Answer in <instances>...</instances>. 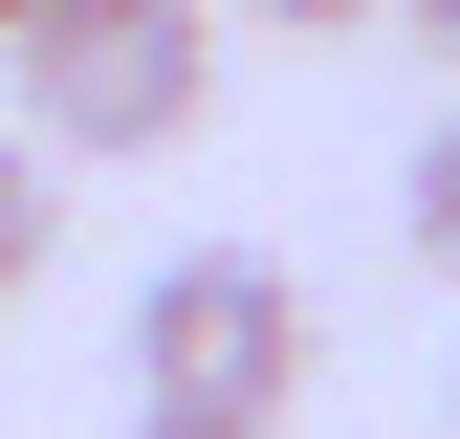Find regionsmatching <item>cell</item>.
<instances>
[{"label":"cell","mask_w":460,"mask_h":439,"mask_svg":"<svg viewBox=\"0 0 460 439\" xmlns=\"http://www.w3.org/2000/svg\"><path fill=\"white\" fill-rule=\"evenodd\" d=\"M22 44V154L66 176V154H176L219 110V0H44Z\"/></svg>","instance_id":"1"},{"label":"cell","mask_w":460,"mask_h":439,"mask_svg":"<svg viewBox=\"0 0 460 439\" xmlns=\"http://www.w3.org/2000/svg\"><path fill=\"white\" fill-rule=\"evenodd\" d=\"M132 396L219 417V439H285V396H307V286H285L263 242H176L132 286Z\"/></svg>","instance_id":"2"},{"label":"cell","mask_w":460,"mask_h":439,"mask_svg":"<svg viewBox=\"0 0 460 439\" xmlns=\"http://www.w3.org/2000/svg\"><path fill=\"white\" fill-rule=\"evenodd\" d=\"M44 264H66V176H44V154H22V132H0V308H22V286H44Z\"/></svg>","instance_id":"3"},{"label":"cell","mask_w":460,"mask_h":439,"mask_svg":"<svg viewBox=\"0 0 460 439\" xmlns=\"http://www.w3.org/2000/svg\"><path fill=\"white\" fill-rule=\"evenodd\" d=\"M394 220H417V264H438V286H460V110H438V132H417V176H394Z\"/></svg>","instance_id":"4"},{"label":"cell","mask_w":460,"mask_h":439,"mask_svg":"<svg viewBox=\"0 0 460 439\" xmlns=\"http://www.w3.org/2000/svg\"><path fill=\"white\" fill-rule=\"evenodd\" d=\"M242 22H373V0H242Z\"/></svg>","instance_id":"5"},{"label":"cell","mask_w":460,"mask_h":439,"mask_svg":"<svg viewBox=\"0 0 460 439\" xmlns=\"http://www.w3.org/2000/svg\"><path fill=\"white\" fill-rule=\"evenodd\" d=\"M132 439H219V417H132Z\"/></svg>","instance_id":"6"},{"label":"cell","mask_w":460,"mask_h":439,"mask_svg":"<svg viewBox=\"0 0 460 439\" xmlns=\"http://www.w3.org/2000/svg\"><path fill=\"white\" fill-rule=\"evenodd\" d=\"M417 22H438V44H460V0H417Z\"/></svg>","instance_id":"7"},{"label":"cell","mask_w":460,"mask_h":439,"mask_svg":"<svg viewBox=\"0 0 460 439\" xmlns=\"http://www.w3.org/2000/svg\"><path fill=\"white\" fill-rule=\"evenodd\" d=\"M0 22H44V0H0Z\"/></svg>","instance_id":"8"}]
</instances>
